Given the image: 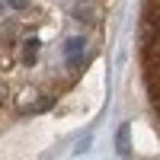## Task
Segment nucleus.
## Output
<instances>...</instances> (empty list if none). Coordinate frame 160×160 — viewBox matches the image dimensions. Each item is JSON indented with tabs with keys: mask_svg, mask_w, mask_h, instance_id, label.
Returning a JSON list of instances; mask_svg holds the SVG:
<instances>
[{
	"mask_svg": "<svg viewBox=\"0 0 160 160\" xmlns=\"http://www.w3.org/2000/svg\"><path fill=\"white\" fill-rule=\"evenodd\" d=\"M115 151H118V157H131V125L128 122H122L115 131Z\"/></svg>",
	"mask_w": 160,
	"mask_h": 160,
	"instance_id": "f257e3e1",
	"label": "nucleus"
},
{
	"mask_svg": "<svg viewBox=\"0 0 160 160\" xmlns=\"http://www.w3.org/2000/svg\"><path fill=\"white\" fill-rule=\"evenodd\" d=\"M38 48H42L38 38H26V42H22V64H26V68H32V64L38 61Z\"/></svg>",
	"mask_w": 160,
	"mask_h": 160,
	"instance_id": "f03ea898",
	"label": "nucleus"
},
{
	"mask_svg": "<svg viewBox=\"0 0 160 160\" xmlns=\"http://www.w3.org/2000/svg\"><path fill=\"white\" fill-rule=\"evenodd\" d=\"M87 48V42L80 35H74V38H68V42H64V55H80V51Z\"/></svg>",
	"mask_w": 160,
	"mask_h": 160,
	"instance_id": "7ed1b4c3",
	"label": "nucleus"
},
{
	"mask_svg": "<svg viewBox=\"0 0 160 160\" xmlns=\"http://www.w3.org/2000/svg\"><path fill=\"white\" fill-rule=\"evenodd\" d=\"M51 106H55V96H45V99H38L29 112H45V109H51Z\"/></svg>",
	"mask_w": 160,
	"mask_h": 160,
	"instance_id": "20e7f679",
	"label": "nucleus"
},
{
	"mask_svg": "<svg viewBox=\"0 0 160 160\" xmlns=\"http://www.w3.org/2000/svg\"><path fill=\"white\" fill-rule=\"evenodd\" d=\"M83 64H87V55H83V51H80V55H68V68H83Z\"/></svg>",
	"mask_w": 160,
	"mask_h": 160,
	"instance_id": "39448f33",
	"label": "nucleus"
},
{
	"mask_svg": "<svg viewBox=\"0 0 160 160\" xmlns=\"http://www.w3.org/2000/svg\"><path fill=\"white\" fill-rule=\"evenodd\" d=\"M87 151H90V135H87L83 141H80V144H77V148H74V154H87Z\"/></svg>",
	"mask_w": 160,
	"mask_h": 160,
	"instance_id": "423d86ee",
	"label": "nucleus"
},
{
	"mask_svg": "<svg viewBox=\"0 0 160 160\" xmlns=\"http://www.w3.org/2000/svg\"><path fill=\"white\" fill-rule=\"evenodd\" d=\"M7 7H13V10H26V7H29V0H7Z\"/></svg>",
	"mask_w": 160,
	"mask_h": 160,
	"instance_id": "0eeeda50",
	"label": "nucleus"
},
{
	"mask_svg": "<svg viewBox=\"0 0 160 160\" xmlns=\"http://www.w3.org/2000/svg\"><path fill=\"white\" fill-rule=\"evenodd\" d=\"M74 16H77V22H90V10H74Z\"/></svg>",
	"mask_w": 160,
	"mask_h": 160,
	"instance_id": "6e6552de",
	"label": "nucleus"
},
{
	"mask_svg": "<svg viewBox=\"0 0 160 160\" xmlns=\"http://www.w3.org/2000/svg\"><path fill=\"white\" fill-rule=\"evenodd\" d=\"M157 115H160V99H157Z\"/></svg>",
	"mask_w": 160,
	"mask_h": 160,
	"instance_id": "1a4fd4ad",
	"label": "nucleus"
}]
</instances>
